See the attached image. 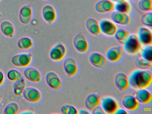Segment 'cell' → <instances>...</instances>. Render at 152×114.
<instances>
[{"mask_svg":"<svg viewBox=\"0 0 152 114\" xmlns=\"http://www.w3.org/2000/svg\"><path fill=\"white\" fill-rule=\"evenodd\" d=\"M86 27L93 35L98 36L101 34L99 22L93 18H89L86 20Z\"/></svg>","mask_w":152,"mask_h":114,"instance_id":"cell-22","label":"cell"},{"mask_svg":"<svg viewBox=\"0 0 152 114\" xmlns=\"http://www.w3.org/2000/svg\"><path fill=\"white\" fill-rule=\"evenodd\" d=\"M0 1H1V0H0Z\"/></svg>","mask_w":152,"mask_h":114,"instance_id":"cell-44","label":"cell"},{"mask_svg":"<svg viewBox=\"0 0 152 114\" xmlns=\"http://www.w3.org/2000/svg\"><path fill=\"white\" fill-rule=\"evenodd\" d=\"M26 85L25 80L23 77L20 80L15 82L14 85V92L16 96H21L23 95Z\"/></svg>","mask_w":152,"mask_h":114,"instance_id":"cell-28","label":"cell"},{"mask_svg":"<svg viewBox=\"0 0 152 114\" xmlns=\"http://www.w3.org/2000/svg\"><path fill=\"white\" fill-rule=\"evenodd\" d=\"M33 41L28 37H21L18 42V46L21 50H29L33 46Z\"/></svg>","mask_w":152,"mask_h":114,"instance_id":"cell-26","label":"cell"},{"mask_svg":"<svg viewBox=\"0 0 152 114\" xmlns=\"http://www.w3.org/2000/svg\"><path fill=\"white\" fill-rule=\"evenodd\" d=\"M131 6L127 0H121L114 4V10L116 11L128 13L130 12Z\"/></svg>","mask_w":152,"mask_h":114,"instance_id":"cell-25","label":"cell"},{"mask_svg":"<svg viewBox=\"0 0 152 114\" xmlns=\"http://www.w3.org/2000/svg\"><path fill=\"white\" fill-rule=\"evenodd\" d=\"M90 63L96 67L100 69H105L107 61L104 55L98 52H93L89 56Z\"/></svg>","mask_w":152,"mask_h":114,"instance_id":"cell-7","label":"cell"},{"mask_svg":"<svg viewBox=\"0 0 152 114\" xmlns=\"http://www.w3.org/2000/svg\"><path fill=\"white\" fill-rule=\"evenodd\" d=\"M92 114H104L105 112L103 110V109L100 106L97 107L96 108H95L94 110H92Z\"/></svg>","mask_w":152,"mask_h":114,"instance_id":"cell-36","label":"cell"},{"mask_svg":"<svg viewBox=\"0 0 152 114\" xmlns=\"http://www.w3.org/2000/svg\"><path fill=\"white\" fill-rule=\"evenodd\" d=\"M8 78L12 82H16L23 77L22 74L17 69H11L8 71L7 74Z\"/></svg>","mask_w":152,"mask_h":114,"instance_id":"cell-32","label":"cell"},{"mask_svg":"<svg viewBox=\"0 0 152 114\" xmlns=\"http://www.w3.org/2000/svg\"><path fill=\"white\" fill-rule=\"evenodd\" d=\"M123 106L128 110H136L139 107V102L135 96L127 94L124 96L122 100Z\"/></svg>","mask_w":152,"mask_h":114,"instance_id":"cell-20","label":"cell"},{"mask_svg":"<svg viewBox=\"0 0 152 114\" xmlns=\"http://www.w3.org/2000/svg\"><path fill=\"white\" fill-rule=\"evenodd\" d=\"M60 110L62 113L64 114H76L78 113L75 107L68 104H64L61 106Z\"/></svg>","mask_w":152,"mask_h":114,"instance_id":"cell-35","label":"cell"},{"mask_svg":"<svg viewBox=\"0 0 152 114\" xmlns=\"http://www.w3.org/2000/svg\"><path fill=\"white\" fill-rule=\"evenodd\" d=\"M122 54L123 48L120 46H115L107 51L106 57L110 61L116 62L121 58Z\"/></svg>","mask_w":152,"mask_h":114,"instance_id":"cell-21","label":"cell"},{"mask_svg":"<svg viewBox=\"0 0 152 114\" xmlns=\"http://www.w3.org/2000/svg\"><path fill=\"white\" fill-rule=\"evenodd\" d=\"M78 113H79V114H89V112L88 111V110H87L85 109H81L80 110H79V112H78Z\"/></svg>","mask_w":152,"mask_h":114,"instance_id":"cell-39","label":"cell"},{"mask_svg":"<svg viewBox=\"0 0 152 114\" xmlns=\"http://www.w3.org/2000/svg\"><path fill=\"white\" fill-rule=\"evenodd\" d=\"M45 1H47V0H45Z\"/></svg>","mask_w":152,"mask_h":114,"instance_id":"cell-43","label":"cell"},{"mask_svg":"<svg viewBox=\"0 0 152 114\" xmlns=\"http://www.w3.org/2000/svg\"><path fill=\"white\" fill-rule=\"evenodd\" d=\"M135 64L137 67L143 70L149 69L152 67V62L148 61L143 58H139L136 59Z\"/></svg>","mask_w":152,"mask_h":114,"instance_id":"cell-30","label":"cell"},{"mask_svg":"<svg viewBox=\"0 0 152 114\" xmlns=\"http://www.w3.org/2000/svg\"><path fill=\"white\" fill-rule=\"evenodd\" d=\"M100 31L103 34L108 36L114 35L117 27L115 24L110 20L107 19H103L99 22Z\"/></svg>","mask_w":152,"mask_h":114,"instance_id":"cell-10","label":"cell"},{"mask_svg":"<svg viewBox=\"0 0 152 114\" xmlns=\"http://www.w3.org/2000/svg\"><path fill=\"white\" fill-rule=\"evenodd\" d=\"M23 95L26 100L32 103H38L42 98L41 92L34 87H25Z\"/></svg>","mask_w":152,"mask_h":114,"instance_id":"cell-4","label":"cell"},{"mask_svg":"<svg viewBox=\"0 0 152 114\" xmlns=\"http://www.w3.org/2000/svg\"><path fill=\"white\" fill-rule=\"evenodd\" d=\"M32 18V10L29 5H25L21 8L19 13L20 22L24 25L31 23Z\"/></svg>","mask_w":152,"mask_h":114,"instance_id":"cell-18","label":"cell"},{"mask_svg":"<svg viewBox=\"0 0 152 114\" xmlns=\"http://www.w3.org/2000/svg\"><path fill=\"white\" fill-rule=\"evenodd\" d=\"M129 78L130 86L133 89H145L151 84L152 73L147 69H137L130 75Z\"/></svg>","mask_w":152,"mask_h":114,"instance_id":"cell-1","label":"cell"},{"mask_svg":"<svg viewBox=\"0 0 152 114\" xmlns=\"http://www.w3.org/2000/svg\"><path fill=\"white\" fill-rule=\"evenodd\" d=\"M66 49L64 45L58 43L55 45L50 52V57L51 60L55 61L62 60L65 56Z\"/></svg>","mask_w":152,"mask_h":114,"instance_id":"cell-8","label":"cell"},{"mask_svg":"<svg viewBox=\"0 0 152 114\" xmlns=\"http://www.w3.org/2000/svg\"><path fill=\"white\" fill-rule=\"evenodd\" d=\"M139 41L143 45H151L152 42V32L150 29L145 27L139 28L137 36Z\"/></svg>","mask_w":152,"mask_h":114,"instance_id":"cell-11","label":"cell"},{"mask_svg":"<svg viewBox=\"0 0 152 114\" xmlns=\"http://www.w3.org/2000/svg\"><path fill=\"white\" fill-rule=\"evenodd\" d=\"M0 28L2 34L8 37L11 38L15 35V26L10 21L5 20L1 22L0 25Z\"/></svg>","mask_w":152,"mask_h":114,"instance_id":"cell-24","label":"cell"},{"mask_svg":"<svg viewBox=\"0 0 152 114\" xmlns=\"http://www.w3.org/2000/svg\"><path fill=\"white\" fill-rule=\"evenodd\" d=\"M63 66L65 72L69 77L74 76L78 72L77 62L72 58H69L66 59L64 61Z\"/></svg>","mask_w":152,"mask_h":114,"instance_id":"cell-17","label":"cell"},{"mask_svg":"<svg viewBox=\"0 0 152 114\" xmlns=\"http://www.w3.org/2000/svg\"><path fill=\"white\" fill-rule=\"evenodd\" d=\"M2 95L0 94V104H1V101H2Z\"/></svg>","mask_w":152,"mask_h":114,"instance_id":"cell-41","label":"cell"},{"mask_svg":"<svg viewBox=\"0 0 152 114\" xmlns=\"http://www.w3.org/2000/svg\"><path fill=\"white\" fill-rule=\"evenodd\" d=\"M138 7L142 11L151 12L152 0H140L138 3Z\"/></svg>","mask_w":152,"mask_h":114,"instance_id":"cell-31","label":"cell"},{"mask_svg":"<svg viewBox=\"0 0 152 114\" xmlns=\"http://www.w3.org/2000/svg\"><path fill=\"white\" fill-rule=\"evenodd\" d=\"M100 96L96 94H90L86 97L85 100V106L88 110L91 111L100 106Z\"/></svg>","mask_w":152,"mask_h":114,"instance_id":"cell-19","label":"cell"},{"mask_svg":"<svg viewBox=\"0 0 152 114\" xmlns=\"http://www.w3.org/2000/svg\"><path fill=\"white\" fill-rule=\"evenodd\" d=\"M33 113H34V112L31 111V110H26V111L22 112L21 114H33Z\"/></svg>","mask_w":152,"mask_h":114,"instance_id":"cell-40","label":"cell"},{"mask_svg":"<svg viewBox=\"0 0 152 114\" xmlns=\"http://www.w3.org/2000/svg\"><path fill=\"white\" fill-rule=\"evenodd\" d=\"M111 18L113 22L122 26H129L131 23L130 16L124 12H113L111 14Z\"/></svg>","mask_w":152,"mask_h":114,"instance_id":"cell-13","label":"cell"},{"mask_svg":"<svg viewBox=\"0 0 152 114\" xmlns=\"http://www.w3.org/2000/svg\"><path fill=\"white\" fill-rule=\"evenodd\" d=\"M32 60V55L30 53L16 54L12 57L11 62L15 66L25 68L28 66Z\"/></svg>","mask_w":152,"mask_h":114,"instance_id":"cell-3","label":"cell"},{"mask_svg":"<svg viewBox=\"0 0 152 114\" xmlns=\"http://www.w3.org/2000/svg\"><path fill=\"white\" fill-rule=\"evenodd\" d=\"M45 80L48 86L53 90H59L63 86L61 79L58 75L54 71H49L47 73Z\"/></svg>","mask_w":152,"mask_h":114,"instance_id":"cell-6","label":"cell"},{"mask_svg":"<svg viewBox=\"0 0 152 114\" xmlns=\"http://www.w3.org/2000/svg\"><path fill=\"white\" fill-rule=\"evenodd\" d=\"M141 56L142 58L152 62V45H148L141 51Z\"/></svg>","mask_w":152,"mask_h":114,"instance_id":"cell-34","label":"cell"},{"mask_svg":"<svg viewBox=\"0 0 152 114\" xmlns=\"http://www.w3.org/2000/svg\"><path fill=\"white\" fill-rule=\"evenodd\" d=\"M24 75L28 81L32 83H39L42 78L40 71L32 67L26 68L24 71Z\"/></svg>","mask_w":152,"mask_h":114,"instance_id":"cell-15","label":"cell"},{"mask_svg":"<svg viewBox=\"0 0 152 114\" xmlns=\"http://www.w3.org/2000/svg\"><path fill=\"white\" fill-rule=\"evenodd\" d=\"M111 1H113V2H116L117 1H121V0H111Z\"/></svg>","mask_w":152,"mask_h":114,"instance_id":"cell-42","label":"cell"},{"mask_svg":"<svg viewBox=\"0 0 152 114\" xmlns=\"http://www.w3.org/2000/svg\"><path fill=\"white\" fill-rule=\"evenodd\" d=\"M135 97L138 102L143 104H148L152 100L151 93L145 89H138L135 94Z\"/></svg>","mask_w":152,"mask_h":114,"instance_id":"cell-23","label":"cell"},{"mask_svg":"<svg viewBox=\"0 0 152 114\" xmlns=\"http://www.w3.org/2000/svg\"><path fill=\"white\" fill-rule=\"evenodd\" d=\"M124 50L128 54L136 55L137 54L141 49V44L139 41L137 36L136 34H130L124 44Z\"/></svg>","mask_w":152,"mask_h":114,"instance_id":"cell-2","label":"cell"},{"mask_svg":"<svg viewBox=\"0 0 152 114\" xmlns=\"http://www.w3.org/2000/svg\"><path fill=\"white\" fill-rule=\"evenodd\" d=\"M5 81V75L3 71L0 69V86L2 85Z\"/></svg>","mask_w":152,"mask_h":114,"instance_id":"cell-37","label":"cell"},{"mask_svg":"<svg viewBox=\"0 0 152 114\" xmlns=\"http://www.w3.org/2000/svg\"><path fill=\"white\" fill-rule=\"evenodd\" d=\"M152 12H148L141 16L140 21L143 25L146 26L152 27Z\"/></svg>","mask_w":152,"mask_h":114,"instance_id":"cell-33","label":"cell"},{"mask_svg":"<svg viewBox=\"0 0 152 114\" xmlns=\"http://www.w3.org/2000/svg\"><path fill=\"white\" fill-rule=\"evenodd\" d=\"M19 111V107L17 102H11L6 105L3 113L5 114H17Z\"/></svg>","mask_w":152,"mask_h":114,"instance_id":"cell-29","label":"cell"},{"mask_svg":"<svg viewBox=\"0 0 152 114\" xmlns=\"http://www.w3.org/2000/svg\"><path fill=\"white\" fill-rule=\"evenodd\" d=\"M129 35V33L126 29L122 28L117 29L114 34L115 39L122 44H124Z\"/></svg>","mask_w":152,"mask_h":114,"instance_id":"cell-27","label":"cell"},{"mask_svg":"<svg viewBox=\"0 0 152 114\" xmlns=\"http://www.w3.org/2000/svg\"><path fill=\"white\" fill-rule=\"evenodd\" d=\"M115 114H128V112L123 109H118L115 112Z\"/></svg>","mask_w":152,"mask_h":114,"instance_id":"cell-38","label":"cell"},{"mask_svg":"<svg viewBox=\"0 0 152 114\" xmlns=\"http://www.w3.org/2000/svg\"><path fill=\"white\" fill-rule=\"evenodd\" d=\"M95 9L99 13L109 12L114 10V3L111 0H100L96 3Z\"/></svg>","mask_w":152,"mask_h":114,"instance_id":"cell-14","label":"cell"},{"mask_svg":"<svg viewBox=\"0 0 152 114\" xmlns=\"http://www.w3.org/2000/svg\"><path fill=\"white\" fill-rule=\"evenodd\" d=\"M42 18L47 23L52 24L56 19V12L53 6L49 4L45 5L42 11Z\"/></svg>","mask_w":152,"mask_h":114,"instance_id":"cell-16","label":"cell"},{"mask_svg":"<svg viewBox=\"0 0 152 114\" xmlns=\"http://www.w3.org/2000/svg\"><path fill=\"white\" fill-rule=\"evenodd\" d=\"M73 44L75 50L80 53H86L88 50L87 38L83 34H78L75 35L74 38Z\"/></svg>","mask_w":152,"mask_h":114,"instance_id":"cell-9","label":"cell"},{"mask_svg":"<svg viewBox=\"0 0 152 114\" xmlns=\"http://www.w3.org/2000/svg\"><path fill=\"white\" fill-rule=\"evenodd\" d=\"M114 82L115 86L121 91H126L130 86L129 77L122 72L116 74L115 77Z\"/></svg>","mask_w":152,"mask_h":114,"instance_id":"cell-12","label":"cell"},{"mask_svg":"<svg viewBox=\"0 0 152 114\" xmlns=\"http://www.w3.org/2000/svg\"><path fill=\"white\" fill-rule=\"evenodd\" d=\"M101 107L105 113L108 114H115L119 108V104L116 100L111 97H105L101 99Z\"/></svg>","mask_w":152,"mask_h":114,"instance_id":"cell-5","label":"cell"}]
</instances>
